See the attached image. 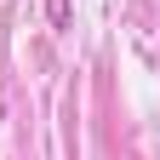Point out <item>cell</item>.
Segmentation results:
<instances>
[{"label": "cell", "mask_w": 160, "mask_h": 160, "mask_svg": "<svg viewBox=\"0 0 160 160\" xmlns=\"http://www.w3.org/2000/svg\"><path fill=\"white\" fill-rule=\"evenodd\" d=\"M46 17H52V29H69V0H46Z\"/></svg>", "instance_id": "cell-1"}]
</instances>
